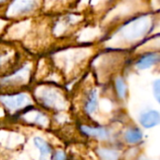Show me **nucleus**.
<instances>
[{
	"label": "nucleus",
	"instance_id": "11",
	"mask_svg": "<svg viewBox=\"0 0 160 160\" xmlns=\"http://www.w3.org/2000/svg\"><path fill=\"white\" fill-rule=\"evenodd\" d=\"M115 85H116V90H117V93H118L119 97L122 98H125L126 93H127V86H126V83H125L124 80L122 78H118L116 80Z\"/></svg>",
	"mask_w": 160,
	"mask_h": 160
},
{
	"label": "nucleus",
	"instance_id": "6",
	"mask_svg": "<svg viewBox=\"0 0 160 160\" xmlns=\"http://www.w3.org/2000/svg\"><path fill=\"white\" fill-rule=\"evenodd\" d=\"M82 130L83 133L100 140H104L108 137V132L103 128H91L88 126H82Z\"/></svg>",
	"mask_w": 160,
	"mask_h": 160
},
{
	"label": "nucleus",
	"instance_id": "14",
	"mask_svg": "<svg viewBox=\"0 0 160 160\" xmlns=\"http://www.w3.org/2000/svg\"><path fill=\"white\" fill-rule=\"evenodd\" d=\"M4 1H6V0H0V3H2V2H4Z\"/></svg>",
	"mask_w": 160,
	"mask_h": 160
},
{
	"label": "nucleus",
	"instance_id": "8",
	"mask_svg": "<svg viewBox=\"0 0 160 160\" xmlns=\"http://www.w3.org/2000/svg\"><path fill=\"white\" fill-rule=\"evenodd\" d=\"M142 136H143V134H142L141 129H139V128H130L126 132L125 139L128 143L134 144V143H137V142H141L142 140Z\"/></svg>",
	"mask_w": 160,
	"mask_h": 160
},
{
	"label": "nucleus",
	"instance_id": "1",
	"mask_svg": "<svg viewBox=\"0 0 160 160\" xmlns=\"http://www.w3.org/2000/svg\"><path fill=\"white\" fill-rule=\"evenodd\" d=\"M1 102L9 110H18L29 103V98L24 94H16L0 97Z\"/></svg>",
	"mask_w": 160,
	"mask_h": 160
},
{
	"label": "nucleus",
	"instance_id": "10",
	"mask_svg": "<svg viewBox=\"0 0 160 160\" xmlns=\"http://www.w3.org/2000/svg\"><path fill=\"white\" fill-rule=\"evenodd\" d=\"M98 153L102 160H118L119 158L118 153L111 149H99Z\"/></svg>",
	"mask_w": 160,
	"mask_h": 160
},
{
	"label": "nucleus",
	"instance_id": "2",
	"mask_svg": "<svg viewBox=\"0 0 160 160\" xmlns=\"http://www.w3.org/2000/svg\"><path fill=\"white\" fill-rule=\"evenodd\" d=\"M160 122V114L158 111L150 110L141 114L140 123L145 128H151L157 127Z\"/></svg>",
	"mask_w": 160,
	"mask_h": 160
},
{
	"label": "nucleus",
	"instance_id": "3",
	"mask_svg": "<svg viewBox=\"0 0 160 160\" xmlns=\"http://www.w3.org/2000/svg\"><path fill=\"white\" fill-rule=\"evenodd\" d=\"M158 54L155 53V52H150V53H146L144 55H142L137 62V67L140 69H146L149 68L150 67L154 66L155 64H157L158 62Z\"/></svg>",
	"mask_w": 160,
	"mask_h": 160
},
{
	"label": "nucleus",
	"instance_id": "5",
	"mask_svg": "<svg viewBox=\"0 0 160 160\" xmlns=\"http://www.w3.org/2000/svg\"><path fill=\"white\" fill-rule=\"evenodd\" d=\"M43 102L49 107H55L60 108L63 105V100L60 96L54 92H46L43 95Z\"/></svg>",
	"mask_w": 160,
	"mask_h": 160
},
{
	"label": "nucleus",
	"instance_id": "4",
	"mask_svg": "<svg viewBox=\"0 0 160 160\" xmlns=\"http://www.w3.org/2000/svg\"><path fill=\"white\" fill-rule=\"evenodd\" d=\"M34 144L40 153V160L48 159V158L52 154V149H51V146L48 144V142L44 141L42 138L36 137L34 139Z\"/></svg>",
	"mask_w": 160,
	"mask_h": 160
},
{
	"label": "nucleus",
	"instance_id": "13",
	"mask_svg": "<svg viewBox=\"0 0 160 160\" xmlns=\"http://www.w3.org/2000/svg\"><path fill=\"white\" fill-rule=\"evenodd\" d=\"M52 160H66V154L63 151L58 150L54 153Z\"/></svg>",
	"mask_w": 160,
	"mask_h": 160
},
{
	"label": "nucleus",
	"instance_id": "12",
	"mask_svg": "<svg viewBox=\"0 0 160 160\" xmlns=\"http://www.w3.org/2000/svg\"><path fill=\"white\" fill-rule=\"evenodd\" d=\"M153 92L155 95L156 99L158 100V102H159L160 100V82L159 80H157L154 82L153 83Z\"/></svg>",
	"mask_w": 160,
	"mask_h": 160
},
{
	"label": "nucleus",
	"instance_id": "9",
	"mask_svg": "<svg viewBox=\"0 0 160 160\" xmlns=\"http://www.w3.org/2000/svg\"><path fill=\"white\" fill-rule=\"evenodd\" d=\"M97 108H98V93L97 90H93L90 92L88 96L85 105V111L88 113H93L96 112Z\"/></svg>",
	"mask_w": 160,
	"mask_h": 160
},
{
	"label": "nucleus",
	"instance_id": "7",
	"mask_svg": "<svg viewBox=\"0 0 160 160\" xmlns=\"http://www.w3.org/2000/svg\"><path fill=\"white\" fill-rule=\"evenodd\" d=\"M37 0H17L14 6L12 7L15 12L18 13H26L31 10Z\"/></svg>",
	"mask_w": 160,
	"mask_h": 160
}]
</instances>
